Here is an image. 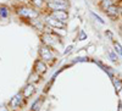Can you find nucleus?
Returning <instances> with one entry per match:
<instances>
[{
	"mask_svg": "<svg viewBox=\"0 0 122 111\" xmlns=\"http://www.w3.org/2000/svg\"><path fill=\"white\" fill-rule=\"evenodd\" d=\"M109 56H110V59L112 60V61H116V59H117V55H115L114 53H109Z\"/></svg>",
	"mask_w": 122,
	"mask_h": 111,
	"instance_id": "18",
	"label": "nucleus"
},
{
	"mask_svg": "<svg viewBox=\"0 0 122 111\" xmlns=\"http://www.w3.org/2000/svg\"><path fill=\"white\" fill-rule=\"evenodd\" d=\"M45 23L49 25L50 27H54V28H65L66 27V23L65 22H61V21H59V20L51 17L50 15L45 18Z\"/></svg>",
	"mask_w": 122,
	"mask_h": 111,
	"instance_id": "2",
	"label": "nucleus"
},
{
	"mask_svg": "<svg viewBox=\"0 0 122 111\" xmlns=\"http://www.w3.org/2000/svg\"><path fill=\"white\" fill-rule=\"evenodd\" d=\"M34 92H36L34 86H33V84H28V86H26V88L23 89V95H25L26 98H29Z\"/></svg>",
	"mask_w": 122,
	"mask_h": 111,
	"instance_id": "10",
	"label": "nucleus"
},
{
	"mask_svg": "<svg viewBox=\"0 0 122 111\" xmlns=\"http://www.w3.org/2000/svg\"><path fill=\"white\" fill-rule=\"evenodd\" d=\"M112 83H114V86L116 88V92H120V90L122 89V82L120 79H116L115 77H112Z\"/></svg>",
	"mask_w": 122,
	"mask_h": 111,
	"instance_id": "13",
	"label": "nucleus"
},
{
	"mask_svg": "<svg viewBox=\"0 0 122 111\" xmlns=\"http://www.w3.org/2000/svg\"><path fill=\"white\" fill-rule=\"evenodd\" d=\"M48 7L51 11H60V10H66L68 4H60V3H48Z\"/></svg>",
	"mask_w": 122,
	"mask_h": 111,
	"instance_id": "6",
	"label": "nucleus"
},
{
	"mask_svg": "<svg viewBox=\"0 0 122 111\" xmlns=\"http://www.w3.org/2000/svg\"><path fill=\"white\" fill-rule=\"evenodd\" d=\"M39 54H40V57H42L43 60H46V61H49V60H53V57H54V55H53V53H51V50H50L49 46H46V45L40 46Z\"/></svg>",
	"mask_w": 122,
	"mask_h": 111,
	"instance_id": "3",
	"label": "nucleus"
},
{
	"mask_svg": "<svg viewBox=\"0 0 122 111\" xmlns=\"http://www.w3.org/2000/svg\"><path fill=\"white\" fill-rule=\"evenodd\" d=\"M10 15V9L5 5H0V18H7Z\"/></svg>",
	"mask_w": 122,
	"mask_h": 111,
	"instance_id": "11",
	"label": "nucleus"
},
{
	"mask_svg": "<svg viewBox=\"0 0 122 111\" xmlns=\"http://www.w3.org/2000/svg\"><path fill=\"white\" fill-rule=\"evenodd\" d=\"M42 103H43V99L37 100V101L32 105V109H30V110H32V111H38V110H39V107L42 106Z\"/></svg>",
	"mask_w": 122,
	"mask_h": 111,
	"instance_id": "16",
	"label": "nucleus"
},
{
	"mask_svg": "<svg viewBox=\"0 0 122 111\" xmlns=\"http://www.w3.org/2000/svg\"><path fill=\"white\" fill-rule=\"evenodd\" d=\"M30 22H32V25L36 26L38 29H40V31H43V29H44V23H43V22H39L37 18H36V20H32Z\"/></svg>",
	"mask_w": 122,
	"mask_h": 111,
	"instance_id": "14",
	"label": "nucleus"
},
{
	"mask_svg": "<svg viewBox=\"0 0 122 111\" xmlns=\"http://www.w3.org/2000/svg\"><path fill=\"white\" fill-rule=\"evenodd\" d=\"M34 70H36V72L38 75H43V73L46 72V65L43 61L38 60V61H36V64H34Z\"/></svg>",
	"mask_w": 122,
	"mask_h": 111,
	"instance_id": "7",
	"label": "nucleus"
},
{
	"mask_svg": "<svg viewBox=\"0 0 122 111\" xmlns=\"http://www.w3.org/2000/svg\"><path fill=\"white\" fill-rule=\"evenodd\" d=\"M115 5L114 4V0H101V3H100V6L103 10H107L110 6H112Z\"/></svg>",
	"mask_w": 122,
	"mask_h": 111,
	"instance_id": "12",
	"label": "nucleus"
},
{
	"mask_svg": "<svg viewBox=\"0 0 122 111\" xmlns=\"http://www.w3.org/2000/svg\"><path fill=\"white\" fill-rule=\"evenodd\" d=\"M0 111H9L5 106H0Z\"/></svg>",
	"mask_w": 122,
	"mask_h": 111,
	"instance_id": "19",
	"label": "nucleus"
},
{
	"mask_svg": "<svg viewBox=\"0 0 122 111\" xmlns=\"http://www.w3.org/2000/svg\"><path fill=\"white\" fill-rule=\"evenodd\" d=\"M30 3H32L34 6L40 7V6H43V4L45 3V0H30Z\"/></svg>",
	"mask_w": 122,
	"mask_h": 111,
	"instance_id": "17",
	"label": "nucleus"
},
{
	"mask_svg": "<svg viewBox=\"0 0 122 111\" xmlns=\"http://www.w3.org/2000/svg\"><path fill=\"white\" fill-rule=\"evenodd\" d=\"M50 16L54 17V18H56V20H59V21H61V22H65V23H66L67 18H68V14H67L66 10H60V11H51Z\"/></svg>",
	"mask_w": 122,
	"mask_h": 111,
	"instance_id": "4",
	"label": "nucleus"
},
{
	"mask_svg": "<svg viewBox=\"0 0 122 111\" xmlns=\"http://www.w3.org/2000/svg\"><path fill=\"white\" fill-rule=\"evenodd\" d=\"M16 14L20 17H23V18H29V20H36L39 16V12L37 10L32 9V7H27V6H20L16 10Z\"/></svg>",
	"mask_w": 122,
	"mask_h": 111,
	"instance_id": "1",
	"label": "nucleus"
},
{
	"mask_svg": "<svg viewBox=\"0 0 122 111\" xmlns=\"http://www.w3.org/2000/svg\"><path fill=\"white\" fill-rule=\"evenodd\" d=\"M114 48H115V51H116L117 56H121L122 57V46L117 42H114Z\"/></svg>",
	"mask_w": 122,
	"mask_h": 111,
	"instance_id": "15",
	"label": "nucleus"
},
{
	"mask_svg": "<svg viewBox=\"0 0 122 111\" xmlns=\"http://www.w3.org/2000/svg\"><path fill=\"white\" fill-rule=\"evenodd\" d=\"M42 39H43V43L46 44V46H53L56 43V39L53 35H50V34H43Z\"/></svg>",
	"mask_w": 122,
	"mask_h": 111,
	"instance_id": "8",
	"label": "nucleus"
},
{
	"mask_svg": "<svg viewBox=\"0 0 122 111\" xmlns=\"http://www.w3.org/2000/svg\"><path fill=\"white\" fill-rule=\"evenodd\" d=\"M22 1H27V0H22Z\"/></svg>",
	"mask_w": 122,
	"mask_h": 111,
	"instance_id": "21",
	"label": "nucleus"
},
{
	"mask_svg": "<svg viewBox=\"0 0 122 111\" xmlns=\"http://www.w3.org/2000/svg\"><path fill=\"white\" fill-rule=\"evenodd\" d=\"M105 12L107 15V17L110 18H112V20H116L118 17V15L121 14L120 12V7L117 5H112V6H110L107 10H105Z\"/></svg>",
	"mask_w": 122,
	"mask_h": 111,
	"instance_id": "5",
	"label": "nucleus"
},
{
	"mask_svg": "<svg viewBox=\"0 0 122 111\" xmlns=\"http://www.w3.org/2000/svg\"><path fill=\"white\" fill-rule=\"evenodd\" d=\"M120 12H121V14H122V6H121V7H120Z\"/></svg>",
	"mask_w": 122,
	"mask_h": 111,
	"instance_id": "20",
	"label": "nucleus"
},
{
	"mask_svg": "<svg viewBox=\"0 0 122 111\" xmlns=\"http://www.w3.org/2000/svg\"><path fill=\"white\" fill-rule=\"evenodd\" d=\"M21 101H22L21 94H16L11 100H10V106H11L12 109H17L20 105H21Z\"/></svg>",
	"mask_w": 122,
	"mask_h": 111,
	"instance_id": "9",
	"label": "nucleus"
}]
</instances>
